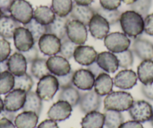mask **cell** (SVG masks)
<instances>
[{"instance_id": "57", "label": "cell", "mask_w": 153, "mask_h": 128, "mask_svg": "<svg viewBox=\"0 0 153 128\" xmlns=\"http://www.w3.org/2000/svg\"><path fill=\"white\" fill-rule=\"evenodd\" d=\"M150 122H151V124L153 127V114H152V118H151V120H150Z\"/></svg>"}, {"instance_id": "29", "label": "cell", "mask_w": 153, "mask_h": 128, "mask_svg": "<svg viewBox=\"0 0 153 128\" xmlns=\"http://www.w3.org/2000/svg\"><path fill=\"white\" fill-rule=\"evenodd\" d=\"M56 14L52 10V8H49L45 5H41L35 8L34 11L33 18L38 22L39 23L45 26L51 24L55 20Z\"/></svg>"}, {"instance_id": "4", "label": "cell", "mask_w": 153, "mask_h": 128, "mask_svg": "<svg viewBox=\"0 0 153 128\" xmlns=\"http://www.w3.org/2000/svg\"><path fill=\"white\" fill-rule=\"evenodd\" d=\"M9 13L17 21L26 25L33 19L34 10L32 5L26 0H14Z\"/></svg>"}, {"instance_id": "25", "label": "cell", "mask_w": 153, "mask_h": 128, "mask_svg": "<svg viewBox=\"0 0 153 128\" xmlns=\"http://www.w3.org/2000/svg\"><path fill=\"white\" fill-rule=\"evenodd\" d=\"M39 116L32 111H23L17 115L14 119L17 128H35L38 122Z\"/></svg>"}, {"instance_id": "49", "label": "cell", "mask_w": 153, "mask_h": 128, "mask_svg": "<svg viewBox=\"0 0 153 128\" xmlns=\"http://www.w3.org/2000/svg\"><path fill=\"white\" fill-rule=\"evenodd\" d=\"M14 0H0V9L2 10L3 14L9 13L10 8Z\"/></svg>"}, {"instance_id": "36", "label": "cell", "mask_w": 153, "mask_h": 128, "mask_svg": "<svg viewBox=\"0 0 153 128\" xmlns=\"http://www.w3.org/2000/svg\"><path fill=\"white\" fill-rule=\"evenodd\" d=\"M95 11L96 14H100L106 20L110 25L117 24L118 22H120V17H121L122 13L118 9L116 10H107L104 9L102 7H96L95 8Z\"/></svg>"}, {"instance_id": "6", "label": "cell", "mask_w": 153, "mask_h": 128, "mask_svg": "<svg viewBox=\"0 0 153 128\" xmlns=\"http://www.w3.org/2000/svg\"><path fill=\"white\" fill-rule=\"evenodd\" d=\"M67 36L76 45H83L87 41L86 26L81 22L70 20L67 23Z\"/></svg>"}, {"instance_id": "8", "label": "cell", "mask_w": 153, "mask_h": 128, "mask_svg": "<svg viewBox=\"0 0 153 128\" xmlns=\"http://www.w3.org/2000/svg\"><path fill=\"white\" fill-rule=\"evenodd\" d=\"M41 52L46 55L52 56L58 54L61 47V40L52 34L42 35L38 42Z\"/></svg>"}, {"instance_id": "47", "label": "cell", "mask_w": 153, "mask_h": 128, "mask_svg": "<svg viewBox=\"0 0 153 128\" xmlns=\"http://www.w3.org/2000/svg\"><path fill=\"white\" fill-rule=\"evenodd\" d=\"M119 128H143V126L141 124L140 122L137 121H128L123 122Z\"/></svg>"}, {"instance_id": "41", "label": "cell", "mask_w": 153, "mask_h": 128, "mask_svg": "<svg viewBox=\"0 0 153 128\" xmlns=\"http://www.w3.org/2000/svg\"><path fill=\"white\" fill-rule=\"evenodd\" d=\"M11 53L10 43L6 39L0 40V62L8 60Z\"/></svg>"}, {"instance_id": "46", "label": "cell", "mask_w": 153, "mask_h": 128, "mask_svg": "<svg viewBox=\"0 0 153 128\" xmlns=\"http://www.w3.org/2000/svg\"><path fill=\"white\" fill-rule=\"evenodd\" d=\"M142 93L147 99L153 101V82L149 85H143L141 87Z\"/></svg>"}, {"instance_id": "15", "label": "cell", "mask_w": 153, "mask_h": 128, "mask_svg": "<svg viewBox=\"0 0 153 128\" xmlns=\"http://www.w3.org/2000/svg\"><path fill=\"white\" fill-rule=\"evenodd\" d=\"M72 108L70 104L65 101H59L53 104L48 112V116L50 119L55 121H62L71 116Z\"/></svg>"}, {"instance_id": "55", "label": "cell", "mask_w": 153, "mask_h": 128, "mask_svg": "<svg viewBox=\"0 0 153 128\" xmlns=\"http://www.w3.org/2000/svg\"><path fill=\"white\" fill-rule=\"evenodd\" d=\"M122 1H123L125 4H126V5H131V4H133L134 2H136L137 0H122Z\"/></svg>"}, {"instance_id": "24", "label": "cell", "mask_w": 153, "mask_h": 128, "mask_svg": "<svg viewBox=\"0 0 153 128\" xmlns=\"http://www.w3.org/2000/svg\"><path fill=\"white\" fill-rule=\"evenodd\" d=\"M70 20L69 17H59L56 15L55 20L47 26L48 33L55 35L60 40L67 36V23Z\"/></svg>"}, {"instance_id": "9", "label": "cell", "mask_w": 153, "mask_h": 128, "mask_svg": "<svg viewBox=\"0 0 153 128\" xmlns=\"http://www.w3.org/2000/svg\"><path fill=\"white\" fill-rule=\"evenodd\" d=\"M14 43L16 49L20 53L26 52L35 45V41L31 32L26 28H17L14 33Z\"/></svg>"}, {"instance_id": "21", "label": "cell", "mask_w": 153, "mask_h": 128, "mask_svg": "<svg viewBox=\"0 0 153 128\" xmlns=\"http://www.w3.org/2000/svg\"><path fill=\"white\" fill-rule=\"evenodd\" d=\"M8 70L14 76L23 75L27 70V61L21 53H14L7 60Z\"/></svg>"}, {"instance_id": "10", "label": "cell", "mask_w": 153, "mask_h": 128, "mask_svg": "<svg viewBox=\"0 0 153 128\" xmlns=\"http://www.w3.org/2000/svg\"><path fill=\"white\" fill-rule=\"evenodd\" d=\"M26 92L20 89H14L8 92L4 99L5 110L10 112L19 111L23 107L26 101Z\"/></svg>"}, {"instance_id": "26", "label": "cell", "mask_w": 153, "mask_h": 128, "mask_svg": "<svg viewBox=\"0 0 153 128\" xmlns=\"http://www.w3.org/2000/svg\"><path fill=\"white\" fill-rule=\"evenodd\" d=\"M137 78L143 85H149L153 82V61L143 60L137 67Z\"/></svg>"}, {"instance_id": "23", "label": "cell", "mask_w": 153, "mask_h": 128, "mask_svg": "<svg viewBox=\"0 0 153 128\" xmlns=\"http://www.w3.org/2000/svg\"><path fill=\"white\" fill-rule=\"evenodd\" d=\"M113 85V79L111 76L106 72H104L95 77L94 91L101 97L106 96L112 92Z\"/></svg>"}, {"instance_id": "38", "label": "cell", "mask_w": 153, "mask_h": 128, "mask_svg": "<svg viewBox=\"0 0 153 128\" xmlns=\"http://www.w3.org/2000/svg\"><path fill=\"white\" fill-rule=\"evenodd\" d=\"M77 45L72 42L68 36L61 40V47H60L59 55L65 58L67 60L74 57V53Z\"/></svg>"}, {"instance_id": "1", "label": "cell", "mask_w": 153, "mask_h": 128, "mask_svg": "<svg viewBox=\"0 0 153 128\" xmlns=\"http://www.w3.org/2000/svg\"><path fill=\"white\" fill-rule=\"evenodd\" d=\"M120 23L122 30L130 38H138L144 32L143 17L131 10L122 13Z\"/></svg>"}, {"instance_id": "22", "label": "cell", "mask_w": 153, "mask_h": 128, "mask_svg": "<svg viewBox=\"0 0 153 128\" xmlns=\"http://www.w3.org/2000/svg\"><path fill=\"white\" fill-rule=\"evenodd\" d=\"M20 26V23L11 15L2 14L0 17V37L3 39L13 38L16 29Z\"/></svg>"}, {"instance_id": "58", "label": "cell", "mask_w": 153, "mask_h": 128, "mask_svg": "<svg viewBox=\"0 0 153 128\" xmlns=\"http://www.w3.org/2000/svg\"><path fill=\"white\" fill-rule=\"evenodd\" d=\"M2 14H3V13H2V10L0 9V17H1V16H2Z\"/></svg>"}, {"instance_id": "37", "label": "cell", "mask_w": 153, "mask_h": 128, "mask_svg": "<svg viewBox=\"0 0 153 128\" xmlns=\"http://www.w3.org/2000/svg\"><path fill=\"white\" fill-rule=\"evenodd\" d=\"M34 82L31 76L28 73H24L23 75L18 76H14V89H20L24 92H28L31 91Z\"/></svg>"}, {"instance_id": "5", "label": "cell", "mask_w": 153, "mask_h": 128, "mask_svg": "<svg viewBox=\"0 0 153 128\" xmlns=\"http://www.w3.org/2000/svg\"><path fill=\"white\" fill-rule=\"evenodd\" d=\"M104 45L110 52L118 53L129 48L131 40L125 33L112 32L104 38Z\"/></svg>"}, {"instance_id": "35", "label": "cell", "mask_w": 153, "mask_h": 128, "mask_svg": "<svg viewBox=\"0 0 153 128\" xmlns=\"http://www.w3.org/2000/svg\"><path fill=\"white\" fill-rule=\"evenodd\" d=\"M24 27L26 28L31 32L34 38V41H35V44L38 42V41H39V39H40L42 35L48 33L47 26L41 24L38 22H37L34 18L27 24L24 25Z\"/></svg>"}, {"instance_id": "30", "label": "cell", "mask_w": 153, "mask_h": 128, "mask_svg": "<svg viewBox=\"0 0 153 128\" xmlns=\"http://www.w3.org/2000/svg\"><path fill=\"white\" fill-rule=\"evenodd\" d=\"M80 97L81 95L79 91L72 85L70 87L61 89V92L58 96V100L66 101L70 104L72 107H74L79 104Z\"/></svg>"}, {"instance_id": "33", "label": "cell", "mask_w": 153, "mask_h": 128, "mask_svg": "<svg viewBox=\"0 0 153 128\" xmlns=\"http://www.w3.org/2000/svg\"><path fill=\"white\" fill-rule=\"evenodd\" d=\"M31 73L35 78L38 79L51 74L47 66V59L38 58L31 64Z\"/></svg>"}, {"instance_id": "20", "label": "cell", "mask_w": 153, "mask_h": 128, "mask_svg": "<svg viewBox=\"0 0 153 128\" xmlns=\"http://www.w3.org/2000/svg\"><path fill=\"white\" fill-rule=\"evenodd\" d=\"M96 63L104 72L113 73L119 68V61L114 53L111 52H101L98 54Z\"/></svg>"}, {"instance_id": "13", "label": "cell", "mask_w": 153, "mask_h": 128, "mask_svg": "<svg viewBox=\"0 0 153 128\" xmlns=\"http://www.w3.org/2000/svg\"><path fill=\"white\" fill-rule=\"evenodd\" d=\"M47 66L53 75L56 76H64L71 71L68 60L61 55H52L47 60Z\"/></svg>"}, {"instance_id": "17", "label": "cell", "mask_w": 153, "mask_h": 128, "mask_svg": "<svg viewBox=\"0 0 153 128\" xmlns=\"http://www.w3.org/2000/svg\"><path fill=\"white\" fill-rule=\"evenodd\" d=\"M96 50L91 46L79 45L76 47L74 53V58L78 64L89 66L96 61Z\"/></svg>"}, {"instance_id": "44", "label": "cell", "mask_w": 153, "mask_h": 128, "mask_svg": "<svg viewBox=\"0 0 153 128\" xmlns=\"http://www.w3.org/2000/svg\"><path fill=\"white\" fill-rule=\"evenodd\" d=\"M21 53L24 55L27 63H30V64H32L35 60H36L37 58H39V57H38V55H39V54H38V50L37 49L35 45H34V46L28 51L22 52Z\"/></svg>"}, {"instance_id": "42", "label": "cell", "mask_w": 153, "mask_h": 128, "mask_svg": "<svg viewBox=\"0 0 153 128\" xmlns=\"http://www.w3.org/2000/svg\"><path fill=\"white\" fill-rule=\"evenodd\" d=\"M74 72V71H72L71 70V71L69 72L68 74L64 75V76H57V79H58L60 89L70 87V86H72V85H73Z\"/></svg>"}, {"instance_id": "39", "label": "cell", "mask_w": 153, "mask_h": 128, "mask_svg": "<svg viewBox=\"0 0 153 128\" xmlns=\"http://www.w3.org/2000/svg\"><path fill=\"white\" fill-rule=\"evenodd\" d=\"M119 61V67L123 69H128L134 64L133 52L131 50H126L123 52L115 53Z\"/></svg>"}, {"instance_id": "53", "label": "cell", "mask_w": 153, "mask_h": 128, "mask_svg": "<svg viewBox=\"0 0 153 128\" xmlns=\"http://www.w3.org/2000/svg\"><path fill=\"white\" fill-rule=\"evenodd\" d=\"M74 2L80 5H90L94 0H74Z\"/></svg>"}, {"instance_id": "16", "label": "cell", "mask_w": 153, "mask_h": 128, "mask_svg": "<svg viewBox=\"0 0 153 128\" xmlns=\"http://www.w3.org/2000/svg\"><path fill=\"white\" fill-rule=\"evenodd\" d=\"M137 75L134 71L129 69H125L115 76L113 83L115 86L119 89L128 90L137 85Z\"/></svg>"}, {"instance_id": "7", "label": "cell", "mask_w": 153, "mask_h": 128, "mask_svg": "<svg viewBox=\"0 0 153 128\" xmlns=\"http://www.w3.org/2000/svg\"><path fill=\"white\" fill-rule=\"evenodd\" d=\"M129 115L133 120L140 123L151 120L153 114L152 106L146 101H134L128 110Z\"/></svg>"}, {"instance_id": "2", "label": "cell", "mask_w": 153, "mask_h": 128, "mask_svg": "<svg viewBox=\"0 0 153 128\" xmlns=\"http://www.w3.org/2000/svg\"><path fill=\"white\" fill-rule=\"evenodd\" d=\"M134 103V98L130 93L123 91L112 92L107 95L104 101V110L127 111Z\"/></svg>"}, {"instance_id": "54", "label": "cell", "mask_w": 153, "mask_h": 128, "mask_svg": "<svg viewBox=\"0 0 153 128\" xmlns=\"http://www.w3.org/2000/svg\"><path fill=\"white\" fill-rule=\"evenodd\" d=\"M5 70H8V62H7V60L5 61H2V62H0V73L5 71Z\"/></svg>"}, {"instance_id": "56", "label": "cell", "mask_w": 153, "mask_h": 128, "mask_svg": "<svg viewBox=\"0 0 153 128\" xmlns=\"http://www.w3.org/2000/svg\"><path fill=\"white\" fill-rule=\"evenodd\" d=\"M4 109H5V107H4V101H2V99L0 97V112H2Z\"/></svg>"}, {"instance_id": "34", "label": "cell", "mask_w": 153, "mask_h": 128, "mask_svg": "<svg viewBox=\"0 0 153 128\" xmlns=\"http://www.w3.org/2000/svg\"><path fill=\"white\" fill-rule=\"evenodd\" d=\"M14 76L8 70L0 73V95H7L14 89Z\"/></svg>"}, {"instance_id": "27", "label": "cell", "mask_w": 153, "mask_h": 128, "mask_svg": "<svg viewBox=\"0 0 153 128\" xmlns=\"http://www.w3.org/2000/svg\"><path fill=\"white\" fill-rule=\"evenodd\" d=\"M81 128H103L104 115L98 111L87 113L81 121Z\"/></svg>"}, {"instance_id": "28", "label": "cell", "mask_w": 153, "mask_h": 128, "mask_svg": "<svg viewBox=\"0 0 153 128\" xmlns=\"http://www.w3.org/2000/svg\"><path fill=\"white\" fill-rule=\"evenodd\" d=\"M42 107H43L42 100L36 92L32 91L26 92V101L23 107L22 108L23 111L34 112L39 116L42 112Z\"/></svg>"}, {"instance_id": "50", "label": "cell", "mask_w": 153, "mask_h": 128, "mask_svg": "<svg viewBox=\"0 0 153 128\" xmlns=\"http://www.w3.org/2000/svg\"><path fill=\"white\" fill-rule=\"evenodd\" d=\"M87 69L89 70L90 72H92V74L95 76V77L98 76V75L101 74V73H104V70L101 68V67L98 66V64H97L96 61H95L94 63H92V64L90 65L87 66Z\"/></svg>"}, {"instance_id": "32", "label": "cell", "mask_w": 153, "mask_h": 128, "mask_svg": "<svg viewBox=\"0 0 153 128\" xmlns=\"http://www.w3.org/2000/svg\"><path fill=\"white\" fill-rule=\"evenodd\" d=\"M104 125L107 128H119L124 122L121 112L115 110H104Z\"/></svg>"}, {"instance_id": "52", "label": "cell", "mask_w": 153, "mask_h": 128, "mask_svg": "<svg viewBox=\"0 0 153 128\" xmlns=\"http://www.w3.org/2000/svg\"><path fill=\"white\" fill-rule=\"evenodd\" d=\"M0 128H17L12 121L8 118L0 119Z\"/></svg>"}, {"instance_id": "12", "label": "cell", "mask_w": 153, "mask_h": 128, "mask_svg": "<svg viewBox=\"0 0 153 128\" xmlns=\"http://www.w3.org/2000/svg\"><path fill=\"white\" fill-rule=\"evenodd\" d=\"M95 80V76L88 69H79L74 72L73 85L80 90H92Z\"/></svg>"}, {"instance_id": "40", "label": "cell", "mask_w": 153, "mask_h": 128, "mask_svg": "<svg viewBox=\"0 0 153 128\" xmlns=\"http://www.w3.org/2000/svg\"><path fill=\"white\" fill-rule=\"evenodd\" d=\"M152 2V0H137L130 5L131 10L140 14L143 17H146L151 8Z\"/></svg>"}, {"instance_id": "3", "label": "cell", "mask_w": 153, "mask_h": 128, "mask_svg": "<svg viewBox=\"0 0 153 128\" xmlns=\"http://www.w3.org/2000/svg\"><path fill=\"white\" fill-rule=\"evenodd\" d=\"M59 89L58 79L54 75L49 74L39 79L36 89V93L42 101H50L53 98Z\"/></svg>"}, {"instance_id": "45", "label": "cell", "mask_w": 153, "mask_h": 128, "mask_svg": "<svg viewBox=\"0 0 153 128\" xmlns=\"http://www.w3.org/2000/svg\"><path fill=\"white\" fill-rule=\"evenodd\" d=\"M144 32L147 35L153 36V14H148L144 17Z\"/></svg>"}, {"instance_id": "18", "label": "cell", "mask_w": 153, "mask_h": 128, "mask_svg": "<svg viewBox=\"0 0 153 128\" xmlns=\"http://www.w3.org/2000/svg\"><path fill=\"white\" fill-rule=\"evenodd\" d=\"M132 50L142 61L153 59V44L149 40L142 38H134Z\"/></svg>"}, {"instance_id": "19", "label": "cell", "mask_w": 153, "mask_h": 128, "mask_svg": "<svg viewBox=\"0 0 153 128\" xmlns=\"http://www.w3.org/2000/svg\"><path fill=\"white\" fill-rule=\"evenodd\" d=\"M96 14L95 8L90 5H80L73 4V8L68 15L70 20H76L83 23L85 26H89L91 19Z\"/></svg>"}, {"instance_id": "14", "label": "cell", "mask_w": 153, "mask_h": 128, "mask_svg": "<svg viewBox=\"0 0 153 128\" xmlns=\"http://www.w3.org/2000/svg\"><path fill=\"white\" fill-rule=\"evenodd\" d=\"M101 97L98 95L95 91L89 90L81 95L79 106L83 113L87 114L93 111H98L101 107Z\"/></svg>"}, {"instance_id": "43", "label": "cell", "mask_w": 153, "mask_h": 128, "mask_svg": "<svg viewBox=\"0 0 153 128\" xmlns=\"http://www.w3.org/2000/svg\"><path fill=\"white\" fill-rule=\"evenodd\" d=\"M100 5L104 9L116 10L121 5L122 0H99Z\"/></svg>"}, {"instance_id": "51", "label": "cell", "mask_w": 153, "mask_h": 128, "mask_svg": "<svg viewBox=\"0 0 153 128\" xmlns=\"http://www.w3.org/2000/svg\"><path fill=\"white\" fill-rule=\"evenodd\" d=\"M15 112H14L8 111V110H5V109L2 112H0V119L5 118H8L9 120L14 121V119H15Z\"/></svg>"}, {"instance_id": "11", "label": "cell", "mask_w": 153, "mask_h": 128, "mask_svg": "<svg viewBox=\"0 0 153 128\" xmlns=\"http://www.w3.org/2000/svg\"><path fill=\"white\" fill-rule=\"evenodd\" d=\"M89 30L95 39H104L110 32V24L102 16L95 14L89 22Z\"/></svg>"}, {"instance_id": "48", "label": "cell", "mask_w": 153, "mask_h": 128, "mask_svg": "<svg viewBox=\"0 0 153 128\" xmlns=\"http://www.w3.org/2000/svg\"><path fill=\"white\" fill-rule=\"evenodd\" d=\"M38 128H59V126L55 121L52 119H47L38 125Z\"/></svg>"}, {"instance_id": "31", "label": "cell", "mask_w": 153, "mask_h": 128, "mask_svg": "<svg viewBox=\"0 0 153 128\" xmlns=\"http://www.w3.org/2000/svg\"><path fill=\"white\" fill-rule=\"evenodd\" d=\"M73 8L72 0H52L51 8L59 17H68Z\"/></svg>"}]
</instances>
